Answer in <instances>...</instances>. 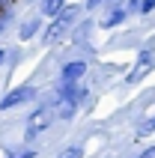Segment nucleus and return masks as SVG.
Instances as JSON below:
<instances>
[{
  "label": "nucleus",
  "mask_w": 155,
  "mask_h": 158,
  "mask_svg": "<svg viewBox=\"0 0 155 158\" xmlns=\"http://www.w3.org/2000/svg\"><path fill=\"white\" fill-rule=\"evenodd\" d=\"M51 123H54V107L51 105L36 107L33 114H30V119H27V140H36V137H39Z\"/></svg>",
  "instance_id": "f257e3e1"
},
{
  "label": "nucleus",
  "mask_w": 155,
  "mask_h": 158,
  "mask_svg": "<svg viewBox=\"0 0 155 158\" xmlns=\"http://www.w3.org/2000/svg\"><path fill=\"white\" fill-rule=\"evenodd\" d=\"M57 98H66V102H72V105H81L86 98V89L78 84V81H63L60 78V87H57Z\"/></svg>",
  "instance_id": "f03ea898"
},
{
  "label": "nucleus",
  "mask_w": 155,
  "mask_h": 158,
  "mask_svg": "<svg viewBox=\"0 0 155 158\" xmlns=\"http://www.w3.org/2000/svg\"><path fill=\"white\" fill-rule=\"evenodd\" d=\"M33 96H36V87H15L12 93H6V96H3L0 107H3V110H9V107L27 105V102H33Z\"/></svg>",
  "instance_id": "7ed1b4c3"
},
{
  "label": "nucleus",
  "mask_w": 155,
  "mask_h": 158,
  "mask_svg": "<svg viewBox=\"0 0 155 158\" xmlns=\"http://www.w3.org/2000/svg\"><path fill=\"white\" fill-rule=\"evenodd\" d=\"M152 57H155V51H149V48H146V51H140V54H137V66H134V72L128 75V84H137V81L143 78V75H146L149 69H152V63H155Z\"/></svg>",
  "instance_id": "20e7f679"
},
{
  "label": "nucleus",
  "mask_w": 155,
  "mask_h": 158,
  "mask_svg": "<svg viewBox=\"0 0 155 158\" xmlns=\"http://www.w3.org/2000/svg\"><path fill=\"white\" fill-rule=\"evenodd\" d=\"M72 21H75V9H63L60 15H57V21L48 27V36H45V39H48V42H54L57 36H63V30H66Z\"/></svg>",
  "instance_id": "39448f33"
},
{
  "label": "nucleus",
  "mask_w": 155,
  "mask_h": 158,
  "mask_svg": "<svg viewBox=\"0 0 155 158\" xmlns=\"http://www.w3.org/2000/svg\"><path fill=\"white\" fill-rule=\"evenodd\" d=\"M84 72H86V63L75 60V63H69V66H63V81H81Z\"/></svg>",
  "instance_id": "423d86ee"
},
{
  "label": "nucleus",
  "mask_w": 155,
  "mask_h": 158,
  "mask_svg": "<svg viewBox=\"0 0 155 158\" xmlns=\"http://www.w3.org/2000/svg\"><path fill=\"white\" fill-rule=\"evenodd\" d=\"M63 9H66V0H42V15L57 18Z\"/></svg>",
  "instance_id": "0eeeda50"
},
{
  "label": "nucleus",
  "mask_w": 155,
  "mask_h": 158,
  "mask_svg": "<svg viewBox=\"0 0 155 158\" xmlns=\"http://www.w3.org/2000/svg\"><path fill=\"white\" fill-rule=\"evenodd\" d=\"M78 110V105H72V102H66V98H57V107H54V114L63 116V119H72Z\"/></svg>",
  "instance_id": "6e6552de"
},
{
  "label": "nucleus",
  "mask_w": 155,
  "mask_h": 158,
  "mask_svg": "<svg viewBox=\"0 0 155 158\" xmlns=\"http://www.w3.org/2000/svg\"><path fill=\"white\" fill-rule=\"evenodd\" d=\"M36 30H39V18H27L24 24L18 27V36H21V39L27 42V39H30V36H33Z\"/></svg>",
  "instance_id": "1a4fd4ad"
},
{
  "label": "nucleus",
  "mask_w": 155,
  "mask_h": 158,
  "mask_svg": "<svg viewBox=\"0 0 155 158\" xmlns=\"http://www.w3.org/2000/svg\"><path fill=\"white\" fill-rule=\"evenodd\" d=\"M119 21H125V9H119V12H113V15H107L102 21V27H113V24H119Z\"/></svg>",
  "instance_id": "9d476101"
},
{
  "label": "nucleus",
  "mask_w": 155,
  "mask_h": 158,
  "mask_svg": "<svg viewBox=\"0 0 155 158\" xmlns=\"http://www.w3.org/2000/svg\"><path fill=\"white\" fill-rule=\"evenodd\" d=\"M81 155H84V149H81V146H66L57 158H81Z\"/></svg>",
  "instance_id": "9b49d317"
},
{
  "label": "nucleus",
  "mask_w": 155,
  "mask_h": 158,
  "mask_svg": "<svg viewBox=\"0 0 155 158\" xmlns=\"http://www.w3.org/2000/svg\"><path fill=\"white\" fill-rule=\"evenodd\" d=\"M149 131H155V116H152V119H146V123H140V128H137L140 137H143V134H149Z\"/></svg>",
  "instance_id": "f8f14e48"
},
{
  "label": "nucleus",
  "mask_w": 155,
  "mask_h": 158,
  "mask_svg": "<svg viewBox=\"0 0 155 158\" xmlns=\"http://www.w3.org/2000/svg\"><path fill=\"white\" fill-rule=\"evenodd\" d=\"M152 9H155V0H140L137 3V12H143V15H149Z\"/></svg>",
  "instance_id": "ddd939ff"
},
{
  "label": "nucleus",
  "mask_w": 155,
  "mask_h": 158,
  "mask_svg": "<svg viewBox=\"0 0 155 158\" xmlns=\"http://www.w3.org/2000/svg\"><path fill=\"white\" fill-rule=\"evenodd\" d=\"M137 158H155V146H149V149H146V152H140V155H137Z\"/></svg>",
  "instance_id": "4468645a"
},
{
  "label": "nucleus",
  "mask_w": 155,
  "mask_h": 158,
  "mask_svg": "<svg viewBox=\"0 0 155 158\" xmlns=\"http://www.w3.org/2000/svg\"><path fill=\"white\" fill-rule=\"evenodd\" d=\"M98 3H104V0H86V9H95Z\"/></svg>",
  "instance_id": "2eb2a0df"
},
{
  "label": "nucleus",
  "mask_w": 155,
  "mask_h": 158,
  "mask_svg": "<svg viewBox=\"0 0 155 158\" xmlns=\"http://www.w3.org/2000/svg\"><path fill=\"white\" fill-rule=\"evenodd\" d=\"M3 63H6V51H3V48H0V66H3Z\"/></svg>",
  "instance_id": "dca6fc26"
},
{
  "label": "nucleus",
  "mask_w": 155,
  "mask_h": 158,
  "mask_svg": "<svg viewBox=\"0 0 155 158\" xmlns=\"http://www.w3.org/2000/svg\"><path fill=\"white\" fill-rule=\"evenodd\" d=\"M9 6V0H0V9H6Z\"/></svg>",
  "instance_id": "f3484780"
}]
</instances>
